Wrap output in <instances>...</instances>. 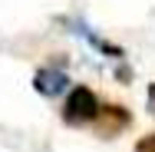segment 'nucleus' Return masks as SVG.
<instances>
[{
  "label": "nucleus",
  "mask_w": 155,
  "mask_h": 152,
  "mask_svg": "<svg viewBox=\"0 0 155 152\" xmlns=\"http://www.w3.org/2000/svg\"><path fill=\"white\" fill-rule=\"evenodd\" d=\"M129 126H132V113H129L125 106H116V103L102 106V109H99V116H96V132H99L102 139L119 136V132L129 129Z\"/></svg>",
  "instance_id": "obj_2"
},
{
  "label": "nucleus",
  "mask_w": 155,
  "mask_h": 152,
  "mask_svg": "<svg viewBox=\"0 0 155 152\" xmlns=\"http://www.w3.org/2000/svg\"><path fill=\"white\" fill-rule=\"evenodd\" d=\"M135 152H155V132H149V136H142V139L135 142Z\"/></svg>",
  "instance_id": "obj_4"
},
{
  "label": "nucleus",
  "mask_w": 155,
  "mask_h": 152,
  "mask_svg": "<svg viewBox=\"0 0 155 152\" xmlns=\"http://www.w3.org/2000/svg\"><path fill=\"white\" fill-rule=\"evenodd\" d=\"M66 73L63 69H40L36 76H33V90L40 93V96H60L66 90Z\"/></svg>",
  "instance_id": "obj_3"
},
{
  "label": "nucleus",
  "mask_w": 155,
  "mask_h": 152,
  "mask_svg": "<svg viewBox=\"0 0 155 152\" xmlns=\"http://www.w3.org/2000/svg\"><path fill=\"white\" fill-rule=\"evenodd\" d=\"M149 113H155V83L149 86Z\"/></svg>",
  "instance_id": "obj_5"
},
{
  "label": "nucleus",
  "mask_w": 155,
  "mask_h": 152,
  "mask_svg": "<svg viewBox=\"0 0 155 152\" xmlns=\"http://www.w3.org/2000/svg\"><path fill=\"white\" fill-rule=\"evenodd\" d=\"M99 109H102V103L89 86H73V93L66 96V106H63V119L69 126H86V122H96Z\"/></svg>",
  "instance_id": "obj_1"
}]
</instances>
